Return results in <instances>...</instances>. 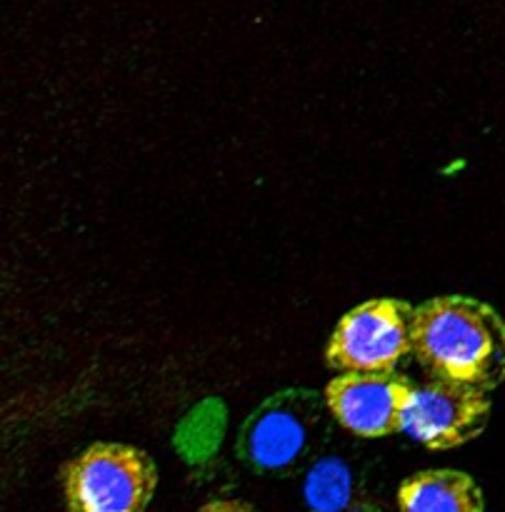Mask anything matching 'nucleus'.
<instances>
[{
  "mask_svg": "<svg viewBox=\"0 0 505 512\" xmlns=\"http://www.w3.org/2000/svg\"><path fill=\"white\" fill-rule=\"evenodd\" d=\"M305 498H308L310 512H335L348 508L350 500V473L335 460L320 463L310 473L305 485Z\"/></svg>",
  "mask_w": 505,
  "mask_h": 512,
  "instance_id": "8",
  "label": "nucleus"
},
{
  "mask_svg": "<svg viewBox=\"0 0 505 512\" xmlns=\"http://www.w3.org/2000/svg\"><path fill=\"white\" fill-rule=\"evenodd\" d=\"M413 383L393 373H340L325 385L330 415L358 438H388L403 425Z\"/></svg>",
  "mask_w": 505,
  "mask_h": 512,
  "instance_id": "6",
  "label": "nucleus"
},
{
  "mask_svg": "<svg viewBox=\"0 0 505 512\" xmlns=\"http://www.w3.org/2000/svg\"><path fill=\"white\" fill-rule=\"evenodd\" d=\"M488 420L490 400L485 390L430 378L410 390L400 433L428 450H453L478 438Z\"/></svg>",
  "mask_w": 505,
  "mask_h": 512,
  "instance_id": "4",
  "label": "nucleus"
},
{
  "mask_svg": "<svg viewBox=\"0 0 505 512\" xmlns=\"http://www.w3.org/2000/svg\"><path fill=\"white\" fill-rule=\"evenodd\" d=\"M335 512H385L383 508H380V505H375V503H350L348 508H343V510H335Z\"/></svg>",
  "mask_w": 505,
  "mask_h": 512,
  "instance_id": "10",
  "label": "nucleus"
},
{
  "mask_svg": "<svg viewBox=\"0 0 505 512\" xmlns=\"http://www.w3.org/2000/svg\"><path fill=\"white\" fill-rule=\"evenodd\" d=\"M413 355L438 380L490 393L505 380V320L468 295H438L413 313Z\"/></svg>",
  "mask_w": 505,
  "mask_h": 512,
  "instance_id": "1",
  "label": "nucleus"
},
{
  "mask_svg": "<svg viewBox=\"0 0 505 512\" xmlns=\"http://www.w3.org/2000/svg\"><path fill=\"white\" fill-rule=\"evenodd\" d=\"M400 512H485L478 483L460 470H423L398 488Z\"/></svg>",
  "mask_w": 505,
  "mask_h": 512,
  "instance_id": "7",
  "label": "nucleus"
},
{
  "mask_svg": "<svg viewBox=\"0 0 505 512\" xmlns=\"http://www.w3.org/2000/svg\"><path fill=\"white\" fill-rule=\"evenodd\" d=\"M413 313L398 298L355 305L330 333L325 365L338 373H393L413 353Z\"/></svg>",
  "mask_w": 505,
  "mask_h": 512,
  "instance_id": "3",
  "label": "nucleus"
},
{
  "mask_svg": "<svg viewBox=\"0 0 505 512\" xmlns=\"http://www.w3.org/2000/svg\"><path fill=\"white\" fill-rule=\"evenodd\" d=\"M198 512H258L253 505L243 503V500H210Z\"/></svg>",
  "mask_w": 505,
  "mask_h": 512,
  "instance_id": "9",
  "label": "nucleus"
},
{
  "mask_svg": "<svg viewBox=\"0 0 505 512\" xmlns=\"http://www.w3.org/2000/svg\"><path fill=\"white\" fill-rule=\"evenodd\" d=\"M320 423V403L313 393L290 390L265 400L238 438V453L260 473L290 470L310 448Z\"/></svg>",
  "mask_w": 505,
  "mask_h": 512,
  "instance_id": "5",
  "label": "nucleus"
},
{
  "mask_svg": "<svg viewBox=\"0 0 505 512\" xmlns=\"http://www.w3.org/2000/svg\"><path fill=\"white\" fill-rule=\"evenodd\" d=\"M155 488L153 458L125 443H93L60 470L68 512H145Z\"/></svg>",
  "mask_w": 505,
  "mask_h": 512,
  "instance_id": "2",
  "label": "nucleus"
}]
</instances>
